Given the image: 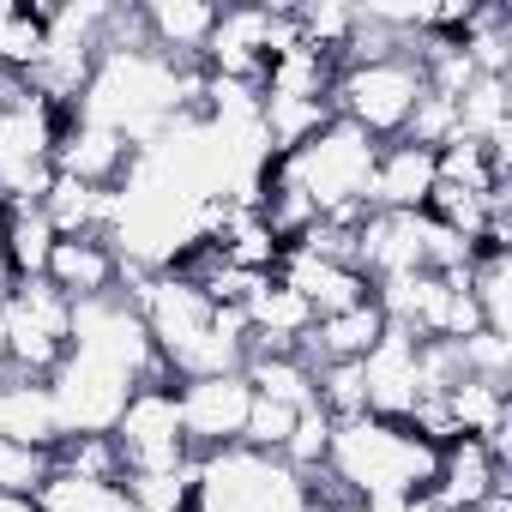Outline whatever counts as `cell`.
<instances>
[{"label":"cell","instance_id":"cell-1","mask_svg":"<svg viewBox=\"0 0 512 512\" xmlns=\"http://www.w3.org/2000/svg\"><path fill=\"white\" fill-rule=\"evenodd\" d=\"M434 464H440V446H428L410 422H386V416L332 422L326 476H332L338 494L356 500V506L422 500L428 482H434Z\"/></svg>","mask_w":512,"mask_h":512},{"label":"cell","instance_id":"cell-2","mask_svg":"<svg viewBox=\"0 0 512 512\" xmlns=\"http://www.w3.org/2000/svg\"><path fill=\"white\" fill-rule=\"evenodd\" d=\"M374 157H380V139H368L362 127H350V121L332 115L314 139H302L296 151L272 157L266 181L302 193L314 205V217H362L368 211Z\"/></svg>","mask_w":512,"mask_h":512},{"label":"cell","instance_id":"cell-3","mask_svg":"<svg viewBox=\"0 0 512 512\" xmlns=\"http://www.w3.org/2000/svg\"><path fill=\"white\" fill-rule=\"evenodd\" d=\"M67 115L31 97L19 79H0V211L43 205L55 187V145Z\"/></svg>","mask_w":512,"mask_h":512},{"label":"cell","instance_id":"cell-4","mask_svg":"<svg viewBox=\"0 0 512 512\" xmlns=\"http://www.w3.org/2000/svg\"><path fill=\"white\" fill-rule=\"evenodd\" d=\"M422 61L416 55H386V61H356V67H338V85H332V115L362 127L368 139L392 145L410 121V109L422 103Z\"/></svg>","mask_w":512,"mask_h":512},{"label":"cell","instance_id":"cell-5","mask_svg":"<svg viewBox=\"0 0 512 512\" xmlns=\"http://www.w3.org/2000/svg\"><path fill=\"white\" fill-rule=\"evenodd\" d=\"M73 350V302L43 278H25L0 308V356L13 380H49Z\"/></svg>","mask_w":512,"mask_h":512},{"label":"cell","instance_id":"cell-6","mask_svg":"<svg viewBox=\"0 0 512 512\" xmlns=\"http://www.w3.org/2000/svg\"><path fill=\"white\" fill-rule=\"evenodd\" d=\"M115 440V458H121V476H175L193 464V446L181 434V410H175V386L169 380H151L127 398L121 422L109 428Z\"/></svg>","mask_w":512,"mask_h":512},{"label":"cell","instance_id":"cell-7","mask_svg":"<svg viewBox=\"0 0 512 512\" xmlns=\"http://www.w3.org/2000/svg\"><path fill=\"white\" fill-rule=\"evenodd\" d=\"M139 392V380L91 350H67V362L49 374V398H55V416H61V434H109L127 410V398Z\"/></svg>","mask_w":512,"mask_h":512},{"label":"cell","instance_id":"cell-8","mask_svg":"<svg viewBox=\"0 0 512 512\" xmlns=\"http://www.w3.org/2000/svg\"><path fill=\"white\" fill-rule=\"evenodd\" d=\"M247 404H253V386H247L241 374L181 380V386H175V410H181V434H187L193 458H205V452H223V446H241Z\"/></svg>","mask_w":512,"mask_h":512},{"label":"cell","instance_id":"cell-9","mask_svg":"<svg viewBox=\"0 0 512 512\" xmlns=\"http://www.w3.org/2000/svg\"><path fill=\"white\" fill-rule=\"evenodd\" d=\"M362 398H368V416L404 422L422 398V338H410L404 326H386L380 344L362 356Z\"/></svg>","mask_w":512,"mask_h":512},{"label":"cell","instance_id":"cell-10","mask_svg":"<svg viewBox=\"0 0 512 512\" xmlns=\"http://www.w3.org/2000/svg\"><path fill=\"white\" fill-rule=\"evenodd\" d=\"M494 488H506V464L494 458L488 440H452L440 446V464H434V482H428V506L434 512H476Z\"/></svg>","mask_w":512,"mask_h":512},{"label":"cell","instance_id":"cell-11","mask_svg":"<svg viewBox=\"0 0 512 512\" xmlns=\"http://www.w3.org/2000/svg\"><path fill=\"white\" fill-rule=\"evenodd\" d=\"M272 278H278L284 290H296V296L308 302L314 320L344 314V308H356V302L374 296V284H368L356 266H344V260H320V253H308V247H284V260H278Z\"/></svg>","mask_w":512,"mask_h":512},{"label":"cell","instance_id":"cell-12","mask_svg":"<svg viewBox=\"0 0 512 512\" xmlns=\"http://www.w3.org/2000/svg\"><path fill=\"white\" fill-rule=\"evenodd\" d=\"M43 284L61 290L67 302H97V296L121 290V260L103 235H61L43 266Z\"/></svg>","mask_w":512,"mask_h":512},{"label":"cell","instance_id":"cell-13","mask_svg":"<svg viewBox=\"0 0 512 512\" xmlns=\"http://www.w3.org/2000/svg\"><path fill=\"white\" fill-rule=\"evenodd\" d=\"M127 163H133V145H127L121 133H109V127H97V121L67 115L61 145H55V175L85 181V187H115V181L127 175Z\"/></svg>","mask_w":512,"mask_h":512},{"label":"cell","instance_id":"cell-14","mask_svg":"<svg viewBox=\"0 0 512 512\" xmlns=\"http://www.w3.org/2000/svg\"><path fill=\"white\" fill-rule=\"evenodd\" d=\"M434 181H440L434 151H422V145H410V139H392V145H380V157H374L368 211H428Z\"/></svg>","mask_w":512,"mask_h":512},{"label":"cell","instance_id":"cell-15","mask_svg":"<svg viewBox=\"0 0 512 512\" xmlns=\"http://www.w3.org/2000/svg\"><path fill=\"white\" fill-rule=\"evenodd\" d=\"M0 440L55 458V446H61L67 434H61L49 380H13V374H0Z\"/></svg>","mask_w":512,"mask_h":512},{"label":"cell","instance_id":"cell-16","mask_svg":"<svg viewBox=\"0 0 512 512\" xmlns=\"http://www.w3.org/2000/svg\"><path fill=\"white\" fill-rule=\"evenodd\" d=\"M241 314H247V350H290V356H302V344L314 332L308 302L296 290H284L278 278H266L260 290H253Z\"/></svg>","mask_w":512,"mask_h":512},{"label":"cell","instance_id":"cell-17","mask_svg":"<svg viewBox=\"0 0 512 512\" xmlns=\"http://www.w3.org/2000/svg\"><path fill=\"white\" fill-rule=\"evenodd\" d=\"M145 19V43L175 61V67H199L205 43H211V25H217V7H205V0H151V7H139Z\"/></svg>","mask_w":512,"mask_h":512},{"label":"cell","instance_id":"cell-18","mask_svg":"<svg viewBox=\"0 0 512 512\" xmlns=\"http://www.w3.org/2000/svg\"><path fill=\"white\" fill-rule=\"evenodd\" d=\"M380 332H386V314H380V302L368 296V302H356V308H344V314L314 320L302 356H308V362H362V356L380 344Z\"/></svg>","mask_w":512,"mask_h":512},{"label":"cell","instance_id":"cell-19","mask_svg":"<svg viewBox=\"0 0 512 512\" xmlns=\"http://www.w3.org/2000/svg\"><path fill=\"white\" fill-rule=\"evenodd\" d=\"M458 139H476L494 157H506V145H512V79L476 73L464 85V97H458Z\"/></svg>","mask_w":512,"mask_h":512},{"label":"cell","instance_id":"cell-20","mask_svg":"<svg viewBox=\"0 0 512 512\" xmlns=\"http://www.w3.org/2000/svg\"><path fill=\"white\" fill-rule=\"evenodd\" d=\"M241 380L253 386V398H272V404H290V410L314 404V362L290 356V350H247Z\"/></svg>","mask_w":512,"mask_h":512},{"label":"cell","instance_id":"cell-21","mask_svg":"<svg viewBox=\"0 0 512 512\" xmlns=\"http://www.w3.org/2000/svg\"><path fill=\"white\" fill-rule=\"evenodd\" d=\"M43 217L55 223V235H109L115 187H85V181L55 175V187L43 193Z\"/></svg>","mask_w":512,"mask_h":512},{"label":"cell","instance_id":"cell-22","mask_svg":"<svg viewBox=\"0 0 512 512\" xmlns=\"http://www.w3.org/2000/svg\"><path fill=\"white\" fill-rule=\"evenodd\" d=\"M55 223L43 217V205H25V211H0V253L13 260L19 278H43L49 253H55Z\"/></svg>","mask_w":512,"mask_h":512},{"label":"cell","instance_id":"cell-23","mask_svg":"<svg viewBox=\"0 0 512 512\" xmlns=\"http://www.w3.org/2000/svg\"><path fill=\"white\" fill-rule=\"evenodd\" d=\"M470 302H476L482 332L512 338V260L506 253H476L470 260Z\"/></svg>","mask_w":512,"mask_h":512},{"label":"cell","instance_id":"cell-24","mask_svg":"<svg viewBox=\"0 0 512 512\" xmlns=\"http://www.w3.org/2000/svg\"><path fill=\"white\" fill-rule=\"evenodd\" d=\"M115 494H121V482H91V476H73V470L49 464V476L31 500H37V512H109Z\"/></svg>","mask_w":512,"mask_h":512},{"label":"cell","instance_id":"cell-25","mask_svg":"<svg viewBox=\"0 0 512 512\" xmlns=\"http://www.w3.org/2000/svg\"><path fill=\"white\" fill-rule=\"evenodd\" d=\"M314 404H320L332 422L368 416V398H362V362H314Z\"/></svg>","mask_w":512,"mask_h":512},{"label":"cell","instance_id":"cell-26","mask_svg":"<svg viewBox=\"0 0 512 512\" xmlns=\"http://www.w3.org/2000/svg\"><path fill=\"white\" fill-rule=\"evenodd\" d=\"M326 446H332V416L320 410V404H308L302 416H296V428H290V440H284V464L290 470H302V476H314V470H326Z\"/></svg>","mask_w":512,"mask_h":512},{"label":"cell","instance_id":"cell-27","mask_svg":"<svg viewBox=\"0 0 512 512\" xmlns=\"http://www.w3.org/2000/svg\"><path fill=\"white\" fill-rule=\"evenodd\" d=\"M452 350H458V368H464L470 380H500V386H506V374H512V338L470 332V338H458Z\"/></svg>","mask_w":512,"mask_h":512},{"label":"cell","instance_id":"cell-28","mask_svg":"<svg viewBox=\"0 0 512 512\" xmlns=\"http://www.w3.org/2000/svg\"><path fill=\"white\" fill-rule=\"evenodd\" d=\"M296 416H302V410H290V404L253 398V404H247V428H241V446H253V452H284V440H290Z\"/></svg>","mask_w":512,"mask_h":512},{"label":"cell","instance_id":"cell-29","mask_svg":"<svg viewBox=\"0 0 512 512\" xmlns=\"http://www.w3.org/2000/svg\"><path fill=\"white\" fill-rule=\"evenodd\" d=\"M19 284H25V278L13 272V260H7V253H0V308L13 302V290H19Z\"/></svg>","mask_w":512,"mask_h":512},{"label":"cell","instance_id":"cell-30","mask_svg":"<svg viewBox=\"0 0 512 512\" xmlns=\"http://www.w3.org/2000/svg\"><path fill=\"white\" fill-rule=\"evenodd\" d=\"M0 512H37L31 494H0Z\"/></svg>","mask_w":512,"mask_h":512},{"label":"cell","instance_id":"cell-31","mask_svg":"<svg viewBox=\"0 0 512 512\" xmlns=\"http://www.w3.org/2000/svg\"><path fill=\"white\" fill-rule=\"evenodd\" d=\"M7 25H13V0H0V43H7Z\"/></svg>","mask_w":512,"mask_h":512},{"label":"cell","instance_id":"cell-32","mask_svg":"<svg viewBox=\"0 0 512 512\" xmlns=\"http://www.w3.org/2000/svg\"><path fill=\"white\" fill-rule=\"evenodd\" d=\"M0 374H7V356H0Z\"/></svg>","mask_w":512,"mask_h":512}]
</instances>
